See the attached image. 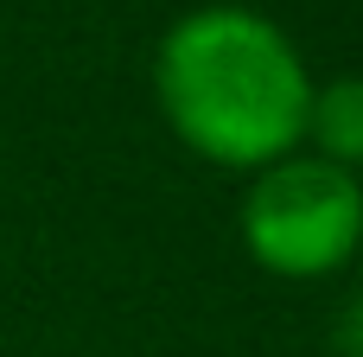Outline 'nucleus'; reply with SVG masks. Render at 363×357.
Listing matches in <instances>:
<instances>
[{"instance_id": "obj_2", "label": "nucleus", "mask_w": 363, "mask_h": 357, "mask_svg": "<svg viewBox=\"0 0 363 357\" xmlns=\"http://www.w3.org/2000/svg\"><path fill=\"white\" fill-rule=\"evenodd\" d=\"M236 230H242L249 262L281 281L338 275L363 249V179L300 147L249 172Z\"/></svg>"}, {"instance_id": "obj_3", "label": "nucleus", "mask_w": 363, "mask_h": 357, "mask_svg": "<svg viewBox=\"0 0 363 357\" xmlns=\"http://www.w3.org/2000/svg\"><path fill=\"white\" fill-rule=\"evenodd\" d=\"M300 147L363 179V77L313 83V102H306V141H300Z\"/></svg>"}, {"instance_id": "obj_4", "label": "nucleus", "mask_w": 363, "mask_h": 357, "mask_svg": "<svg viewBox=\"0 0 363 357\" xmlns=\"http://www.w3.org/2000/svg\"><path fill=\"white\" fill-rule=\"evenodd\" d=\"M332 345H338V357H363V287L338 307V326H332Z\"/></svg>"}, {"instance_id": "obj_1", "label": "nucleus", "mask_w": 363, "mask_h": 357, "mask_svg": "<svg viewBox=\"0 0 363 357\" xmlns=\"http://www.w3.org/2000/svg\"><path fill=\"white\" fill-rule=\"evenodd\" d=\"M153 102L198 160L262 172L300 153L313 70L268 13L217 0L166 26L153 51Z\"/></svg>"}]
</instances>
